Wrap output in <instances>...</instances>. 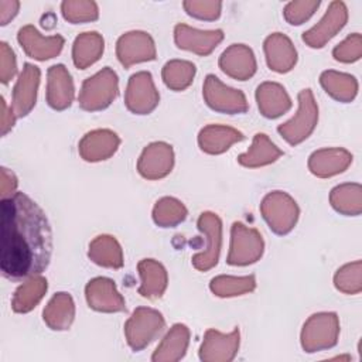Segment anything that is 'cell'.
<instances>
[{
	"instance_id": "46",
	"label": "cell",
	"mask_w": 362,
	"mask_h": 362,
	"mask_svg": "<svg viewBox=\"0 0 362 362\" xmlns=\"http://www.w3.org/2000/svg\"><path fill=\"white\" fill-rule=\"evenodd\" d=\"M0 105H1V119H0V127H1V134L6 136L14 126L16 123V115L11 109V106L8 107L4 98L0 99Z\"/></svg>"
},
{
	"instance_id": "9",
	"label": "cell",
	"mask_w": 362,
	"mask_h": 362,
	"mask_svg": "<svg viewBox=\"0 0 362 362\" xmlns=\"http://www.w3.org/2000/svg\"><path fill=\"white\" fill-rule=\"evenodd\" d=\"M202 96L205 103L215 112L226 115L246 113L249 109L247 99L240 89L225 85L219 78L206 75L202 86Z\"/></svg>"
},
{
	"instance_id": "20",
	"label": "cell",
	"mask_w": 362,
	"mask_h": 362,
	"mask_svg": "<svg viewBox=\"0 0 362 362\" xmlns=\"http://www.w3.org/2000/svg\"><path fill=\"white\" fill-rule=\"evenodd\" d=\"M120 146V137L110 129L88 132L78 144L79 156L88 163H98L110 158Z\"/></svg>"
},
{
	"instance_id": "30",
	"label": "cell",
	"mask_w": 362,
	"mask_h": 362,
	"mask_svg": "<svg viewBox=\"0 0 362 362\" xmlns=\"http://www.w3.org/2000/svg\"><path fill=\"white\" fill-rule=\"evenodd\" d=\"M88 257L95 264L107 269H120L124 263L122 246L112 235L96 236L89 243Z\"/></svg>"
},
{
	"instance_id": "13",
	"label": "cell",
	"mask_w": 362,
	"mask_h": 362,
	"mask_svg": "<svg viewBox=\"0 0 362 362\" xmlns=\"http://www.w3.org/2000/svg\"><path fill=\"white\" fill-rule=\"evenodd\" d=\"M174 167V150L165 141H154L146 146L137 160V171L146 180H161Z\"/></svg>"
},
{
	"instance_id": "22",
	"label": "cell",
	"mask_w": 362,
	"mask_h": 362,
	"mask_svg": "<svg viewBox=\"0 0 362 362\" xmlns=\"http://www.w3.org/2000/svg\"><path fill=\"white\" fill-rule=\"evenodd\" d=\"M352 154L342 147H325L315 150L308 157V170L318 178H329L344 173L352 163Z\"/></svg>"
},
{
	"instance_id": "23",
	"label": "cell",
	"mask_w": 362,
	"mask_h": 362,
	"mask_svg": "<svg viewBox=\"0 0 362 362\" xmlns=\"http://www.w3.org/2000/svg\"><path fill=\"white\" fill-rule=\"evenodd\" d=\"M267 66L277 72H290L297 62V49L293 41L283 33H273L263 42Z\"/></svg>"
},
{
	"instance_id": "35",
	"label": "cell",
	"mask_w": 362,
	"mask_h": 362,
	"mask_svg": "<svg viewBox=\"0 0 362 362\" xmlns=\"http://www.w3.org/2000/svg\"><path fill=\"white\" fill-rule=\"evenodd\" d=\"M195 74V65L187 59H170L161 69L164 85L175 92L185 90L192 83Z\"/></svg>"
},
{
	"instance_id": "27",
	"label": "cell",
	"mask_w": 362,
	"mask_h": 362,
	"mask_svg": "<svg viewBox=\"0 0 362 362\" xmlns=\"http://www.w3.org/2000/svg\"><path fill=\"white\" fill-rule=\"evenodd\" d=\"M140 276L139 294L148 300L160 298L168 284V274L165 267L154 259H143L137 264Z\"/></svg>"
},
{
	"instance_id": "40",
	"label": "cell",
	"mask_w": 362,
	"mask_h": 362,
	"mask_svg": "<svg viewBox=\"0 0 362 362\" xmlns=\"http://www.w3.org/2000/svg\"><path fill=\"white\" fill-rule=\"evenodd\" d=\"M318 7H320L318 0H296L286 4L283 10V16L288 24L300 25L307 20H310Z\"/></svg>"
},
{
	"instance_id": "45",
	"label": "cell",
	"mask_w": 362,
	"mask_h": 362,
	"mask_svg": "<svg viewBox=\"0 0 362 362\" xmlns=\"http://www.w3.org/2000/svg\"><path fill=\"white\" fill-rule=\"evenodd\" d=\"M20 1L0 0V25H7L18 13Z\"/></svg>"
},
{
	"instance_id": "15",
	"label": "cell",
	"mask_w": 362,
	"mask_h": 362,
	"mask_svg": "<svg viewBox=\"0 0 362 362\" xmlns=\"http://www.w3.org/2000/svg\"><path fill=\"white\" fill-rule=\"evenodd\" d=\"M239 345L240 332L238 327L228 334L209 328L199 348V359L204 362H230L235 359Z\"/></svg>"
},
{
	"instance_id": "14",
	"label": "cell",
	"mask_w": 362,
	"mask_h": 362,
	"mask_svg": "<svg viewBox=\"0 0 362 362\" xmlns=\"http://www.w3.org/2000/svg\"><path fill=\"white\" fill-rule=\"evenodd\" d=\"M17 41L23 51L33 59L47 61L57 57L65 44L62 35H42L34 25L27 24L17 33Z\"/></svg>"
},
{
	"instance_id": "32",
	"label": "cell",
	"mask_w": 362,
	"mask_h": 362,
	"mask_svg": "<svg viewBox=\"0 0 362 362\" xmlns=\"http://www.w3.org/2000/svg\"><path fill=\"white\" fill-rule=\"evenodd\" d=\"M48 290L47 279L41 274L28 277L17 287L11 298V308L17 314L30 313L37 307Z\"/></svg>"
},
{
	"instance_id": "12",
	"label": "cell",
	"mask_w": 362,
	"mask_h": 362,
	"mask_svg": "<svg viewBox=\"0 0 362 362\" xmlns=\"http://www.w3.org/2000/svg\"><path fill=\"white\" fill-rule=\"evenodd\" d=\"M116 57L124 68L153 61L157 57L154 40L148 33L140 30L124 33L116 42Z\"/></svg>"
},
{
	"instance_id": "5",
	"label": "cell",
	"mask_w": 362,
	"mask_h": 362,
	"mask_svg": "<svg viewBox=\"0 0 362 362\" xmlns=\"http://www.w3.org/2000/svg\"><path fill=\"white\" fill-rule=\"evenodd\" d=\"M260 214L267 226L276 235L290 233L300 215V208L294 198L284 191H272L260 202Z\"/></svg>"
},
{
	"instance_id": "11",
	"label": "cell",
	"mask_w": 362,
	"mask_h": 362,
	"mask_svg": "<svg viewBox=\"0 0 362 362\" xmlns=\"http://www.w3.org/2000/svg\"><path fill=\"white\" fill-rule=\"evenodd\" d=\"M348 21V8L344 1L334 0L329 3L325 14L310 30L303 33V41L310 48H322L335 37Z\"/></svg>"
},
{
	"instance_id": "7",
	"label": "cell",
	"mask_w": 362,
	"mask_h": 362,
	"mask_svg": "<svg viewBox=\"0 0 362 362\" xmlns=\"http://www.w3.org/2000/svg\"><path fill=\"white\" fill-rule=\"evenodd\" d=\"M264 252V242L260 232L242 222L230 226V245L226 263L230 266H249L260 260Z\"/></svg>"
},
{
	"instance_id": "34",
	"label": "cell",
	"mask_w": 362,
	"mask_h": 362,
	"mask_svg": "<svg viewBox=\"0 0 362 362\" xmlns=\"http://www.w3.org/2000/svg\"><path fill=\"white\" fill-rule=\"evenodd\" d=\"M331 206L341 215L358 216L362 212V187L358 182H344L329 192Z\"/></svg>"
},
{
	"instance_id": "3",
	"label": "cell",
	"mask_w": 362,
	"mask_h": 362,
	"mask_svg": "<svg viewBox=\"0 0 362 362\" xmlns=\"http://www.w3.org/2000/svg\"><path fill=\"white\" fill-rule=\"evenodd\" d=\"M339 337V318L335 313H315L303 324L300 342L304 352L314 354L331 349Z\"/></svg>"
},
{
	"instance_id": "33",
	"label": "cell",
	"mask_w": 362,
	"mask_h": 362,
	"mask_svg": "<svg viewBox=\"0 0 362 362\" xmlns=\"http://www.w3.org/2000/svg\"><path fill=\"white\" fill-rule=\"evenodd\" d=\"M320 83L332 99L342 103L352 102L358 93V81L345 72L334 69L324 71L320 76Z\"/></svg>"
},
{
	"instance_id": "21",
	"label": "cell",
	"mask_w": 362,
	"mask_h": 362,
	"mask_svg": "<svg viewBox=\"0 0 362 362\" xmlns=\"http://www.w3.org/2000/svg\"><path fill=\"white\" fill-rule=\"evenodd\" d=\"M45 90L47 103L54 110H65L72 105L75 98V86L69 71L62 64L48 68Z\"/></svg>"
},
{
	"instance_id": "18",
	"label": "cell",
	"mask_w": 362,
	"mask_h": 362,
	"mask_svg": "<svg viewBox=\"0 0 362 362\" xmlns=\"http://www.w3.org/2000/svg\"><path fill=\"white\" fill-rule=\"evenodd\" d=\"M85 298L89 308L99 313L126 311V301L109 277H95L85 286Z\"/></svg>"
},
{
	"instance_id": "10",
	"label": "cell",
	"mask_w": 362,
	"mask_h": 362,
	"mask_svg": "<svg viewBox=\"0 0 362 362\" xmlns=\"http://www.w3.org/2000/svg\"><path fill=\"white\" fill-rule=\"evenodd\" d=\"M160 102V93L154 85L153 76L147 71L133 74L124 90V105L134 115L151 113Z\"/></svg>"
},
{
	"instance_id": "41",
	"label": "cell",
	"mask_w": 362,
	"mask_h": 362,
	"mask_svg": "<svg viewBox=\"0 0 362 362\" xmlns=\"http://www.w3.org/2000/svg\"><path fill=\"white\" fill-rule=\"evenodd\" d=\"M332 57L338 62L351 64L362 57V37L359 33L349 34L332 49Z\"/></svg>"
},
{
	"instance_id": "36",
	"label": "cell",
	"mask_w": 362,
	"mask_h": 362,
	"mask_svg": "<svg viewBox=\"0 0 362 362\" xmlns=\"http://www.w3.org/2000/svg\"><path fill=\"white\" fill-rule=\"evenodd\" d=\"M256 288V277L255 274L249 276H215L209 283V290L222 298L243 296L252 293Z\"/></svg>"
},
{
	"instance_id": "43",
	"label": "cell",
	"mask_w": 362,
	"mask_h": 362,
	"mask_svg": "<svg viewBox=\"0 0 362 362\" xmlns=\"http://www.w3.org/2000/svg\"><path fill=\"white\" fill-rule=\"evenodd\" d=\"M17 74V59L11 47L1 41L0 42V81L7 85Z\"/></svg>"
},
{
	"instance_id": "17",
	"label": "cell",
	"mask_w": 362,
	"mask_h": 362,
	"mask_svg": "<svg viewBox=\"0 0 362 362\" xmlns=\"http://www.w3.org/2000/svg\"><path fill=\"white\" fill-rule=\"evenodd\" d=\"M223 40L222 30H198L187 24L174 27V42L180 49L194 52L199 57L209 55Z\"/></svg>"
},
{
	"instance_id": "4",
	"label": "cell",
	"mask_w": 362,
	"mask_h": 362,
	"mask_svg": "<svg viewBox=\"0 0 362 362\" xmlns=\"http://www.w3.org/2000/svg\"><path fill=\"white\" fill-rule=\"evenodd\" d=\"M297 113L277 126L279 134L290 144L297 146L311 136L318 123V105L311 89H303L297 95Z\"/></svg>"
},
{
	"instance_id": "2",
	"label": "cell",
	"mask_w": 362,
	"mask_h": 362,
	"mask_svg": "<svg viewBox=\"0 0 362 362\" xmlns=\"http://www.w3.org/2000/svg\"><path fill=\"white\" fill-rule=\"evenodd\" d=\"M117 93V74L110 66H105L83 81L79 90L78 103L79 107L86 112H99L110 106Z\"/></svg>"
},
{
	"instance_id": "28",
	"label": "cell",
	"mask_w": 362,
	"mask_h": 362,
	"mask_svg": "<svg viewBox=\"0 0 362 362\" xmlns=\"http://www.w3.org/2000/svg\"><path fill=\"white\" fill-rule=\"evenodd\" d=\"M75 318V303L71 294L59 291L52 296L42 310V320L45 325L54 331L68 329Z\"/></svg>"
},
{
	"instance_id": "1",
	"label": "cell",
	"mask_w": 362,
	"mask_h": 362,
	"mask_svg": "<svg viewBox=\"0 0 362 362\" xmlns=\"http://www.w3.org/2000/svg\"><path fill=\"white\" fill-rule=\"evenodd\" d=\"M0 267L13 280L41 274L49 264L52 232L45 212L24 192L1 199Z\"/></svg>"
},
{
	"instance_id": "38",
	"label": "cell",
	"mask_w": 362,
	"mask_h": 362,
	"mask_svg": "<svg viewBox=\"0 0 362 362\" xmlns=\"http://www.w3.org/2000/svg\"><path fill=\"white\" fill-rule=\"evenodd\" d=\"M334 286L344 294H358L362 290V262L355 260L341 266L334 274Z\"/></svg>"
},
{
	"instance_id": "29",
	"label": "cell",
	"mask_w": 362,
	"mask_h": 362,
	"mask_svg": "<svg viewBox=\"0 0 362 362\" xmlns=\"http://www.w3.org/2000/svg\"><path fill=\"white\" fill-rule=\"evenodd\" d=\"M281 156L283 151L269 139L267 134L256 133L249 150L238 156V163L246 168H259L277 161Z\"/></svg>"
},
{
	"instance_id": "16",
	"label": "cell",
	"mask_w": 362,
	"mask_h": 362,
	"mask_svg": "<svg viewBox=\"0 0 362 362\" xmlns=\"http://www.w3.org/2000/svg\"><path fill=\"white\" fill-rule=\"evenodd\" d=\"M40 79V68L25 62L11 93V109L16 117H24L34 109L37 102Z\"/></svg>"
},
{
	"instance_id": "19",
	"label": "cell",
	"mask_w": 362,
	"mask_h": 362,
	"mask_svg": "<svg viewBox=\"0 0 362 362\" xmlns=\"http://www.w3.org/2000/svg\"><path fill=\"white\" fill-rule=\"evenodd\" d=\"M221 71L236 81L250 79L257 69L256 57L250 47L245 44L229 45L219 57Z\"/></svg>"
},
{
	"instance_id": "44",
	"label": "cell",
	"mask_w": 362,
	"mask_h": 362,
	"mask_svg": "<svg viewBox=\"0 0 362 362\" xmlns=\"http://www.w3.org/2000/svg\"><path fill=\"white\" fill-rule=\"evenodd\" d=\"M17 185H18V180H17L16 174L8 168L1 167V170H0V195H1V199L14 195L17 192L16 191Z\"/></svg>"
},
{
	"instance_id": "8",
	"label": "cell",
	"mask_w": 362,
	"mask_h": 362,
	"mask_svg": "<svg viewBox=\"0 0 362 362\" xmlns=\"http://www.w3.org/2000/svg\"><path fill=\"white\" fill-rule=\"evenodd\" d=\"M197 226L205 239L204 250L191 257L192 266L199 272H208L218 264L222 247V221L214 212H202L197 221Z\"/></svg>"
},
{
	"instance_id": "6",
	"label": "cell",
	"mask_w": 362,
	"mask_h": 362,
	"mask_svg": "<svg viewBox=\"0 0 362 362\" xmlns=\"http://www.w3.org/2000/svg\"><path fill=\"white\" fill-rule=\"evenodd\" d=\"M165 320L158 310L137 307L124 322V337L127 345L134 351L144 349L164 329Z\"/></svg>"
},
{
	"instance_id": "37",
	"label": "cell",
	"mask_w": 362,
	"mask_h": 362,
	"mask_svg": "<svg viewBox=\"0 0 362 362\" xmlns=\"http://www.w3.org/2000/svg\"><path fill=\"white\" fill-rule=\"evenodd\" d=\"M188 211L185 205L174 197L160 198L153 208V221L160 228H174L185 221Z\"/></svg>"
},
{
	"instance_id": "24",
	"label": "cell",
	"mask_w": 362,
	"mask_h": 362,
	"mask_svg": "<svg viewBox=\"0 0 362 362\" xmlns=\"http://www.w3.org/2000/svg\"><path fill=\"white\" fill-rule=\"evenodd\" d=\"M257 107L262 116L276 119L291 109V99L283 85L277 82H262L255 93Z\"/></svg>"
},
{
	"instance_id": "31",
	"label": "cell",
	"mask_w": 362,
	"mask_h": 362,
	"mask_svg": "<svg viewBox=\"0 0 362 362\" xmlns=\"http://www.w3.org/2000/svg\"><path fill=\"white\" fill-rule=\"evenodd\" d=\"M105 49V40L96 31L81 33L72 44V61L79 69H86L88 66L98 62Z\"/></svg>"
},
{
	"instance_id": "42",
	"label": "cell",
	"mask_w": 362,
	"mask_h": 362,
	"mask_svg": "<svg viewBox=\"0 0 362 362\" xmlns=\"http://www.w3.org/2000/svg\"><path fill=\"white\" fill-rule=\"evenodd\" d=\"M182 7L187 14L194 18L214 21L221 16L222 3L215 0H185Z\"/></svg>"
},
{
	"instance_id": "26",
	"label": "cell",
	"mask_w": 362,
	"mask_h": 362,
	"mask_svg": "<svg viewBox=\"0 0 362 362\" xmlns=\"http://www.w3.org/2000/svg\"><path fill=\"white\" fill-rule=\"evenodd\" d=\"M189 344V329L185 324H174L151 355L153 362H177L184 358Z\"/></svg>"
},
{
	"instance_id": "39",
	"label": "cell",
	"mask_w": 362,
	"mask_h": 362,
	"mask_svg": "<svg viewBox=\"0 0 362 362\" xmlns=\"http://www.w3.org/2000/svg\"><path fill=\"white\" fill-rule=\"evenodd\" d=\"M64 18L71 24H82L98 20L99 8L92 0H65L61 3Z\"/></svg>"
},
{
	"instance_id": "25",
	"label": "cell",
	"mask_w": 362,
	"mask_h": 362,
	"mask_svg": "<svg viewBox=\"0 0 362 362\" xmlns=\"http://www.w3.org/2000/svg\"><path fill=\"white\" fill-rule=\"evenodd\" d=\"M245 139L243 133L225 124H208L198 133V146L206 154H222Z\"/></svg>"
}]
</instances>
